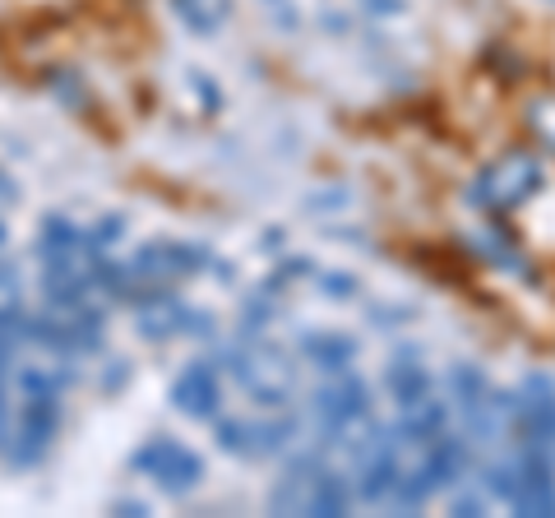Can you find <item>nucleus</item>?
<instances>
[{"label": "nucleus", "mask_w": 555, "mask_h": 518, "mask_svg": "<svg viewBox=\"0 0 555 518\" xmlns=\"http://www.w3.org/2000/svg\"><path fill=\"white\" fill-rule=\"evenodd\" d=\"M444 426H449V407L436 399V393H422V399H412V403H398V436H408L412 444H426V440L444 436Z\"/></svg>", "instance_id": "obj_11"}, {"label": "nucleus", "mask_w": 555, "mask_h": 518, "mask_svg": "<svg viewBox=\"0 0 555 518\" xmlns=\"http://www.w3.org/2000/svg\"><path fill=\"white\" fill-rule=\"evenodd\" d=\"M0 417H5V375H0Z\"/></svg>", "instance_id": "obj_19"}, {"label": "nucleus", "mask_w": 555, "mask_h": 518, "mask_svg": "<svg viewBox=\"0 0 555 518\" xmlns=\"http://www.w3.org/2000/svg\"><path fill=\"white\" fill-rule=\"evenodd\" d=\"M56 436H61V393H20L14 412L0 417V444H5V458L20 463V468L42 463Z\"/></svg>", "instance_id": "obj_1"}, {"label": "nucleus", "mask_w": 555, "mask_h": 518, "mask_svg": "<svg viewBox=\"0 0 555 518\" xmlns=\"http://www.w3.org/2000/svg\"><path fill=\"white\" fill-rule=\"evenodd\" d=\"M310 407H315L320 426L328 430V440H338L343 449L352 444L361 430L371 426V393L366 385L352 375V371H338L328 375L324 385L315 389V399H310Z\"/></svg>", "instance_id": "obj_4"}, {"label": "nucleus", "mask_w": 555, "mask_h": 518, "mask_svg": "<svg viewBox=\"0 0 555 518\" xmlns=\"http://www.w3.org/2000/svg\"><path fill=\"white\" fill-rule=\"evenodd\" d=\"M5 241H10V232H5V218H0V250H5Z\"/></svg>", "instance_id": "obj_20"}, {"label": "nucleus", "mask_w": 555, "mask_h": 518, "mask_svg": "<svg viewBox=\"0 0 555 518\" xmlns=\"http://www.w3.org/2000/svg\"><path fill=\"white\" fill-rule=\"evenodd\" d=\"M449 389H454V403L463 407V422H473L477 412L491 403V379H486L481 366H473V361H459V366L449 371Z\"/></svg>", "instance_id": "obj_13"}, {"label": "nucleus", "mask_w": 555, "mask_h": 518, "mask_svg": "<svg viewBox=\"0 0 555 518\" xmlns=\"http://www.w3.org/2000/svg\"><path fill=\"white\" fill-rule=\"evenodd\" d=\"M171 5H177V14L195 33H214L222 20H228L232 0H171Z\"/></svg>", "instance_id": "obj_14"}, {"label": "nucleus", "mask_w": 555, "mask_h": 518, "mask_svg": "<svg viewBox=\"0 0 555 518\" xmlns=\"http://www.w3.org/2000/svg\"><path fill=\"white\" fill-rule=\"evenodd\" d=\"M228 366L236 375V385L264 407H283L292 393H297V366H292V357L283 348H273V342H259V338L241 342V348L228 352Z\"/></svg>", "instance_id": "obj_2"}, {"label": "nucleus", "mask_w": 555, "mask_h": 518, "mask_svg": "<svg viewBox=\"0 0 555 518\" xmlns=\"http://www.w3.org/2000/svg\"><path fill=\"white\" fill-rule=\"evenodd\" d=\"M171 403H177V412H185V417H195V422H214L218 407H222L218 371L208 366V361H190V366L171 379Z\"/></svg>", "instance_id": "obj_8"}, {"label": "nucleus", "mask_w": 555, "mask_h": 518, "mask_svg": "<svg viewBox=\"0 0 555 518\" xmlns=\"http://www.w3.org/2000/svg\"><path fill=\"white\" fill-rule=\"evenodd\" d=\"M361 5L375 14H403V0H361Z\"/></svg>", "instance_id": "obj_18"}, {"label": "nucleus", "mask_w": 555, "mask_h": 518, "mask_svg": "<svg viewBox=\"0 0 555 518\" xmlns=\"http://www.w3.org/2000/svg\"><path fill=\"white\" fill-rule=\"evenodd\" d=\"M292 436H297V422L287 417H264V422H255V417H228V422H218L214 430V440L222 454H236V458H269L278 454V449H287Z\"/></svg>", "instance_id": "obj_6"}, {"label": "nucleus", "mask_w": 555, "mask_h": 518, "mask_svg": "<svg viewBox=\"0 0 555 518\" xmlns=\"http://www.w3.org/2000/svg\"><path fill=\"white\" fill-rule=\"evenodd\" d=\"M537 190H542V163H537V153L514 148V153H505V158H495L473 181V199L491 213H509L524 199H532Z\"/></svg>", "instance_id": "obj_3"}, {"label": "nucleus", "mask_w": 555, "mask_h": 518, "mask_svg": "<svg viewBox=\"0 0 555 518\" xmlns=\"http://www.w3.org/2000/svg\"><path fill=\"white\" fill-rule=\"evenodd\" d=\"M320 458H301L273 481L269 491V509L273 514H310V500H315V481H320Z\"/></svg>", "instance_id": "obj_9"}, {"label": "nucleus", "mask_w": 555, "mask_h": 518, "mask_svg": "<svg viewBox=\"0 0 555 518\" xmlns=\"http://www.w3.org/2000/svg\"><path fill=\"white\" fill-rule=\"evenodd\" d=\"M134 472H144L153 487H163L167 495H190L204 481V458L190 444L171 440V436H153L134 449L130 458Z\"/></svg>", "instance_id": "obj_5"}, {"label": "nucleus", "mask_w": 555, "mask_h": 518, "mask_svg": "<svg viewBox=\"0 0 555 518\" xmlns=\"http://www.w3.org/2000/svg\"><path fill=\"white\" fill-rule=\"evenodd\" d=\"M385 389H389L393 403H412V399H422V393H430L426 357L416 348H398L385 366Z\"/></svg>", "instance_id": "obj_10"}, {"label": "nucleus", "mask_w": 555, "mask_h": 518, "mask_svg": "<svg viewBox=\"0 0 555 518\" xmlns=\"http://www.w3.org/2000/svg\"><path fill=\"white\" fill-rule=\"evenodd\" d=\"M514 430L524 444L551 454L555 449V379L551 375H528L524 389L514 393Z\"/></svg>", "instance_id": "obj_7"}, {"label": "nucleus", "mask_w": 555, "mask_h": 518, "mask_svg": "<svg viewBox=\"0 0 555 518\" xmlns=\"http://www.w3.org/2000/svg\"><path fill=\"white\" fill-rule=\"evenodd\" d=\"M481 509H486L481 495H459V500H454V514H481Z\"/></svg>", "instance_id": "obj_17"}, {"label": "nucleus", "mask_w": 555, "mask_h": 518, "mask_svg": "<svg viewBox=\"0 0 555 518\" xmlns=\"http://www.w3.org/2000/svg\"><path fill=\"white\" fill-rule=\"evenodd\" d=\"M301 357H306L315 371H324V375L352 371V361H357V338H352V334H338V329L306 334V338H301Z\"/></svg>", "instance_id": "obj_12"}, {"label": "nucleus", "mask_w": 555, "mask_h": 518, "mask_svg": "<svg viewBox=\"0 0 555 518\" xmlns=\"http://www.w3.org/2000/svg\"><path fill=\"white\" fill-rule=\"evenodd\" d=\"M320 283L328 287L324 297H334V301H347V297H352V292H357V279H347V273H324Z\"/></svg>", "instance_id": "obj_16"}, {"label": "nucleus", "mask_w": 555, "mask_h": 518, "mask_svg": "<svg viewBox=\"0 0 555 518\" xmlns=\"http://www.w3.org/2000/svg\"><path fill=\"white\" fill-rule=\"evenodd\" d=\"M528 126H532L537 140L555 148V98H537L532 102V107H528Z\"/></svg>", "instance_id": "obj_15"}]
</instances>
